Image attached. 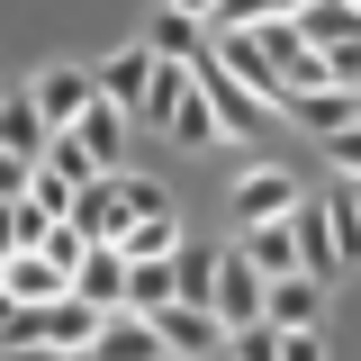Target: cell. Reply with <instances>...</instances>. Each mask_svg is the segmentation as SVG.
<instances>
[{"label": "cell", "instance_id": "6da1fadb", "mask_svg": "<svg viewBox=\"0 0 361 361\" xmlns=\"http://www.w3.org/2000/svg\"><path fill=\"white\" fill-rule=\"evenodd\" d=\"M208 307H217V325L235 334V325H262L271 316V280L253 271V253L244 244H226L217 253V289H208Z\"/></svg>", "mask_w": 361, "mask_h": 361}, {"label": "cell", "instance_id": "7a4b0ae2", "mask_svg": "<svg viewBox=\"0 0 361 361\" xmlns=\"http://www.w3.org/2000/svg\"><path fill=\"white\" fill-rule=\"evenodd\" d=\"M27 90H37L45 127H54V135H73V127L90 118V99H99V73H90V63H45Z\"/></svg>", "mask_w": 361, "mask_h": 361}, {"label": "cell", "instance_id": "3957f363", "mask_svg": "<svg viewBox=\"0 0 361 361\" xmlns=\"http://www.w3.org/2000/svg\"><path fill=\"white\" fill-rule=\"evenodd\" d=\"M145 316L163 325L172 361H208V353H226V325H217V307H199V298H163V307H145Z\"/></svg>", "mask_w": 361, "mask_h": 361}, {"label": "cell", "instance_id": "277c9868", "mask_svg": "<svg viewBox=\"0 0 361 361\" xmlns=\"http://www.w3.org/2000/svg\"><path fill=\"white\" fill-rule=\"evenodd\" d=\"M73 226H82L90 244H118L135 226V208H127V172H99V180H82L73 190Z\"/></svg>", "mask_w": 361, "mask_h": 361}, {"label": "cell", "instance_id": "5b68a950", "mask_svg": "<svg viewBox=\"0 0 361 361\" xmlns=\"http://www.w3.org/2000/svg\"><path fill=\"white\" fill-rule=\"evenodd\" d=\"M99 325H109V307H90V298L63 289V298H45V307H37V343H45V353H90Z\"/></svg>", "mask_w": 361, "mask_h": 361}, {"label": "cell", "instance_id": "8992f818", "mask_svg": "<svg viewBox=\"0 0 361 361\" xmlns=\"http://www.w3.org/2000/svg\"><path fill=\"white\" fill-rule=\"evenodd\" d=\"M90 361H172V343H163V325H154L145 307H109V325H99Z\"/></svg>", "mask_w": 361, "mask_h": 361}, {"label": "cell", "instance_id": "52a82bcc", "mask_svg": "<svg viewBox=\"0 0 361 361\" xmlns=\"http://www.w3.org/2000/svg\"><path fill=\"white\" fill-rule=\"evenodd\" d=\"M226 199H235V217L253 226V217H289L307 190H298V172H280V163H253V172H235V190H226Z\"/></svg>", "mask_w": 361, "mask_h": 361}, {"label": "cell", "instance_id": "ba28073f", "mask_svg": "<svg viewBox=\"0 0 361 361\" xmlns=\"http://www.w3.org/2000/svg\"><path fill=\"white\" fill-rule=\"evenodd\" d=\"M90 73H99V99H118V109H145V90H154V73H163V54H154V45H118V54H109V63H90Z\"/></svg>", "mask_w": 361, "mask_h": 361}, {"label": "cell", "instance_id": "9c48e42d", "mask_svg": "<svg viewBox=\"0 0 361 361\" xmlns=\"http://www.w3.org/2000/svg\"><path fill=\"white\" fill-rule=\"evenodd\" d=\"M199 90H208V109H217V127H226V135H253V127H262V109H271V99H253V90L226 73L217 54H199Z\"/></svg>", "mask_w": 361, "mask_h": 361}, {"label": "cell", "instance_id": "30bf717a", "mask_svg": "<svg viewBox=\"0 0 361 361\" xmlns=\"http://www.w3.org/2000/svg\"><path fill=\"white\" fill-rule=\"evenodd\" d=\"M127 253L118 244H90L82 262H73V298H90V307H127Z\"/></svg>", "mask_w": 361, "mask_h": 361}, {"label": "cell", "instance_id": "8fae6325", "mask_svg": "<svg viewBox=\"0 0 361 361\" xmlns=\"http://www.w3.org/2000/svg\"><path fill=\"white\" fill-rule=\"evenodd\" d=\"M0 145H9L18 163H45V145H54V127H45L37 90H9V99H0Z\"/></svg>", "mask_w": 361, "mask_h": 361}, {"label": "cell", "instance_id": "7c38bea8", "mask_svg": "<svg viewBox=\"0 0 361 361\" xmlns=\"http://www.w3.org/2000/svg\"><path fill=\"white\" fill-rule=\"evenodd\" d=\"M0 289H9L18 307H45V298H63L73 280H63V262H45V253H0Z\"/></svg>", "mask_w": 361, "mask_h": 361}, {"label": "cell", "instance_id": "4fadbf2b", "mask_svg": "<svg viewBox=\"0 0 361 361\" xmlns=\"http://www.w3.org/2000/svg\"><path fill=\"white\" fill-rule=\"evenodd\" d=\"M244 253H253L262 280H289V271H298V226L289 217H253L244 226Z\"/></svg>", "mask_w": 361, "mask_h": 361}, {"label": "cell", "instance_id": "5bb4252c", "mask_svg": "<svg viewBox=\"0 0 361 361\" xmlns=\"http://www.w3.org/2000/svg\"><path fill=\"white\" fill-rule=\"evenodd\" d=\"M289 226H298V271H316V280H334V271H343V253H334V226H325V199H298V208H289Z\"/></svg>", "mask_w": 361, "mask_h": 361}, {"label": "cell", "instance_id": "9a60e30c", "mask_svg": "<svg viewBox=\"0 0 361 361\" xmlns=\"http://www.w3.org/2000/svg\"><path fill=\"white\" fill-rule=\"evenodd\" d=\"M280 109H289L307 135H334V127H353V118H361V90H289Z\"/></svg>", "mask_w": 361, "mask_h": 361}, {"label": "cell", "instance_id": "2e32d148", "mask_svg": "<svg viewBox=\"0 0 361 361\" xmlns=\"http://www.w3.org/2000/svg\"><path fill=\"white\" fill-rule=\"evenodd\" d=\"M271 325H325V280H316V271L271 280Z\"/></svg>", "mask_w": 361, "mask_h": 361}, {"label": "cell", "instance_id": "e0dca14e", "mask_svg": "<svg viewBox=\"0 0 361 361\" xmlns=\"http://www.w3.org/2000/svg\"><path fill=\"white\" fill-rule=\"evenodd\" d=\"M298 37L307 45H353L361 37V0H307L298 9Z\"/></svg>", "mask_w": 361, "mask_h": 361}, {"label": "cell", "instance_id": "ac0fdd59", "mask_svg": "<svg viewBox=\"0 0 361 361\" xmlns=\"http://www.w3.org/2000/svg\"><path fill=\"white\" fill-rule=\"evenodd\" d=\"M145 45H154L163 63H199V54H208V37H199V18H190V9H163V18L145 27Z\"/></svg>", "mask_w": 361, "mask_h": 361}, {"label": "cell", "instance_id": "d6986e66", "mask_svg": "<svg viewBox=\"0 0 361 361\" xmlns=\"http://www.w3.org/2000/svg\"><path fill=\"white\" fill-rule=\"evenodd\" d=\"M325 226H334V253H343V262H361V180H353V172L325 190Z\"/></svg>", "mask_w": 361, "mask_h": 361}, {"label": "cell", "instance_id": "ffe728a7", "mask_svg": "<svg viewBox=\"0 0 361 361\" xmlns=\"http://www.w3.org/2000/svg\"><path fill=\"white\" fill-rule=\"evenodd\" d=\"M73 135H82V145L109 163V172H127V163H118V145H127V109H118V99H90V118H82Z\"/></svg>", "mask_w": 361, "mask_h": 361}, {"label": "cell", "instance_id": "44dd1931", "mask_svg": "<svg viewBox=\"0 0 361 361\" xmlns=\"http://www.w3.org/2000/svg\"><path fill=\"white\" fill-rule=\"evenodd\" d=\"M118 253H127V262H172L180 253V217H135L127 235H118Z\"/></svg>", "mask_w": 361, "mask_h": 361}, {"label": "cell", "instance_id": "7402d4cb", "mask_svg": "<svg viewBox=\"0 0 361 361\" xmlns=\"http://www.w3.org/2000/svg\"><path fill=\"white\" fill-rule=\"evenodd\" d=\"M208 289H217V253L208 244H180L172 253V298H199L208 307Z\"/></svg>", "mask_w": 361, "mask_h": 361}, {"label": "cell", "instance_id": "603a6c76", "mask_svg": "<svg viewBox=\"0 0 361 361\" xmlns=\"http://www.w3.org/2000/svg\"><path fill=\"white\" fill-rule=\"evenodd\" d=\"M45 172H63V180H73V190H82V180H99V172H109V163L90 154L82 135H54V145H45Z\"/></svg>", "mask_w": 361, "mask_h": 361}, {"label": "cell", "instance_id": "cb8c5ba5", "mask_svg": "<svg viewBox=\"0 0 361 361\" xmlns=\"http://www.w3.org/2000/svg\"><path fill=\"white\" fill-rule=\"evenodd\" d=\"M37 253H45V262H63V280H73V262L90 253V235H82L73 217H54V226H45V244H37Z\"/></svg>", "mask_w": 361, "mask_h": 361}, {"label": "cell", "instance_id": "d4e9b609", "mask_svg": "<svg viewBox=\"0 0 361 361\" xmlns=\"http://www.w3.org/2000/svg\"><path fill=\"white\" fill-rule=\"evenodd\" d=\"M172 298V262H135L127 271V307H163Z\"/></svg>", "mask_w": 361, "mask_h": 361}, {"label": "cell", "instance_id": "484cf974", "mask_svg": "<svg viewBox=\"0 0 361 361\" xmlns=\"http://www.w3.org/2000/svg\"><path fill=\"white\" fill-rule=\"evenodd\" d=\"M226 353H235V361H280V325H271V316H262V325H235Z\"/></svg>", "mask_w": 361, "mask_h": 361}, {"label": "cell", "instance_id": "4316f807", "mask_svg": "<svg viewBox=\"0 0 361 361\" xmlns=\"http://www.w3.org/2000/svg\"><path fill=\"white\" fill-rule=\"evenodd\" d=\"M127 208L135 217H172V190H163L154 172H127Z\"/></svg>", "mask_w": 361, "mask_h": 361}, {"label": "cell", "instance_id": "83f0119b", "mask_svg": "<svg viewBox=\"0 0 361 361\" xmlns=\"http://www.w3.org/2000/svg\"><path fill=\"white\" fill-rule=\"evenodd\" d=\"M27 199H37L45 217H73V180H63V172H45V163H37V180H27Z\"/></svg>", "mask_w": 361, "mask_h": 361}, {"label": "cell", "instance_id": "f1b7e54d", "mask_svg": "<svg viewBox=\"0 0 361 361\" xmlns=\"http://www.w3.org/2000/svg\"><path fill=\"white\" fill-rule=\"evenodd\" d=\"M280 361H325V325H280Z\"/></svg>", "mask_w": 361, "mask_h": 361}, {"label": "cell", "instance_id": "f546056e", "mask_svg": "<svg viewBox=\"0 0 361 361\" xmlns=\"http://www.w3.org/2000/svg\"><path fill=\"white\" fill-rule=\"evenodd\" d=\"M325 163L361 180V118H353V127H334V135H325Z\"/></svg>", "mask_w": 361, "mask_h": 361}, {"label": "cell", "instance_id": "4dcf8cb0", "mask_svg": "<svg viewBox=\"0 0 361 361\" xmlns=\"http://www.w3.org/2000/svg\"><path fill=\"white\" fill-rule=\"evenodd\" d=\"M27 180H37V163H18V154H9V145H0V208H9V199H18V190H27Z\"/></svg>", "mask_w": 361, "mask_h": 361}, {"label": "cell", "instance_id": "1f68e13d", "mask_svg": "<svg viewBox=\"0 0 361 361\" xmlns=\"http://www.w3.org/2000/svg\"><path fill=\"white\" fill-rule=\"evenodd\" d=\"M0 361H54L45 343H0Z\"/></svg>", "mask_w": 361, "mask_h": 361}, {"label": "cell", "instance_id": "d6a6232c", "mask_svg": "<svg viewBox=\"0 0 361 361\" xmlns=\"http://www.w3.org/2000/svg\"><path fill=\"white\" fill-rule=\"evenodd\" d=\"M163 9H190V18H199V27H208V18H217V0H163Z\"/></svg>", "mask_w": 361, "mask_h": 361}, {"label": "cell", "instance_id": "836d02e7", "mask_svg": "<svg viewBox=\"0 0 361 361\" xmlns=\"http://www.w3.org/2000/svg\"><path fill=\"white\" fill-rule=\"evenodd\" d=\"M54 361H90V353H54Z\"/></svg>", "mask_w": 361, "mask_h": 361}, {"label": "cell", "instance_id": "e575fe53", "mask_svg": "<svg viewBox=\"0 0 361 361\" xmlns=\"http://www.w3.org/2000/svg\"><path fill=\"white\" fill-rule=\"evenodd\" d=\"M208 361H235V353H208Z\"/></svg>", "mask_w": 361, "mask_h": 361}, {"label": "cell", "instance_id": "d590c367", "mask_svg": "<svg viewBox=\"0 0 361 361\" xmlns=\"http://www.w3.org/2000/svg\"><path fill=\"white\" fill-rule=\"evenodd\" d=\"M0 99H9V82H0Z\"/></svg>", "mask_w": 361, "mask_h": 361}]
</instances>
